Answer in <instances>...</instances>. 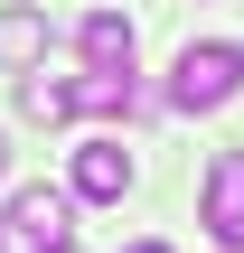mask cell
<instances>
[{
	"label": "cell",
	"instance_id": "obj_8",
	"mask_svg": "<svg viewBox=\"0 0 244 253\" xmlns=\"http://www.w3.org/2000/svg\"><path fill=\"white\" fill-rule=\"evenodd\" d=\"M47 56V9H0V66H38Z\"/></svg>",
	"mask_w": 244,
	"mask_h": 253
},
{
	"label": "cell",
	"instance_id": "obj_2",
	"mask_svg": "<svg viewBox=\"0 0 244 253\" xmlns=\"http://www.w3.org/2000/svg\"><path fill=\"white\" fill-rule=\"evenodd\" d=\"M75 244V197L66 188H19L0 207V253H56Z\"/></svg>",
	"mask_w": 244,
	"mask_h": 253
},
{
	"label": "cell",
	"instance_id": "obj_5",
	"mask_svg": "<svg viewBox=\"0 0 244 253\" xmlns=\"http://www.w3.org/2000/svg\"><path fill=\"white\" fill-rule=\"evenodd\" d=\"M122 188H132V150L122 141H85L75 150V197L85 207H122Z\"/></svg>",
	"mask_w": 244,
	"mask_h": 253
},
{
	"label": "cell",
	"instance_id": "obj_6",
	"mask_svg": "<svg viewBox=\"0 0 244 253\" xmlns=\"http://www.w3.org/2000/svg\"><path fill=\"white\" fill-rule=\"evenodd\" d=\"M66 84H75V113H94V122H132V113H141V84L113 75V66H85V75H66Z\"/></svg>",
	"mask_w": 244,
	"mask_h": 253
},
{
	"label": "cell",
	"instance_id": "obj_3",
	"mask_svg": "<svg viewBox=\"0 0 244 253\" xmlns=\"http://www.w3.org/2000/svg\"><path fill=\"white\" fill-rule=\"evenodd\" d=\"M197 225L226 253H244V150H216L207 178H197Z\"/></svg>",
	"mask_w": 244,
	"mask_h": 253
},
{
	"label": "cell",
	"instance_id": "obj_4",
	"mask_svg": "<svg viewBox=\"0 0 244 253\" xmlns=\"http://www.w3.org/2000/svg\"><path fill=\"white\" fill-rule=\"evenodd\" d=\"M75 56H85V66H113V75H132V56H141V28H132L122 9H85V19H75Z\"/></svg>",
	"mask_w": 244,
	"mask_h": 253
},
{
	"label": "cell",
	"instance_id": "obj_7",
	"mask_svg": "<svg viewBox=\"0 0 244 253\" xmlns=\"http://www.w3.org/2000/svg\"><path fill=\"white\" fill-rule=\"evenodd\" d=\"M19 113H28V122H75V84L28 66V75H19Z\"/></svg>",
	"mask_w": 244,
	"mask_h": 253
},
{
	"label": "cell",
	"instance_id": "obj_11",
	"mask_svg": "<svg viewBox=\"0 0 244 253\" xmlns=\"http://www.w3.org/2000/svg\"><path fill=\"white\" fill-rule=\"evenodd\" d=\"M56 253H75V244H56Z\"/></svg>",
	"mask_w": 244,
	"mask_h": 253
},
{
	"label": "cell",
	"instance_id": "obj_10",
	"mask_svg": "<svg viewBox=\"0 0 244 253\" xmlns=\"http://www.w3.org/2000/svg\"><path fill=\"white\" fill-rule=\"evenodd\" d=\"M0 178H9V141H0Z\"/></svg>",
	"mask_w": 244,
	"mask_h": 253
},
{
	"label": "cell",
	"instance_id": "obj_9",
	"mask_svg": "<svg viewBox=\"0 0 244 253\" xmlns=\"http://www.w3.org/2000/svg\"><path fill=\"white\" fill-rule=\"evenodd\" d=\"M122 253H169V244H160V235H141V244H122Z\"/></svg>",
	"mask_w": 244,
	"mask_h": 253
},
{
	"label": "cell",
	"instance_id": "obj_1",
	"mask_svg": "<svg viewBox=\"0 0 244 253\" xmlns=\"http://www.w3.org/2000/svg\"><path fill=\"white\" fill-rule=\"evenodd\" d=\"M244 94V47L235 38H188L179 66H169V103L179 113H226Z\"/></svg>",
	"mask_w": 244,
	"mask_h": 253
}]
</instances>
